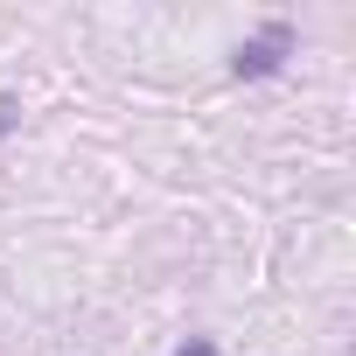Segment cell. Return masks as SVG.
Segmentation results:
<instances>
[{
	"label": "cell",
	"mask_w": 356,
	"mask_h": 356,
	"mask_svg": "<svg viewBox=\"0 0 356 356\" xmlns=\"http://www.w3.org/2000/svg\"><path fill=\"white\" fill-rule=\"evenodd\" d=\"M286 56H293V22H266L252 42H238V56H231V77H273Z\"/></svg>",
	"instance_id": "6da1fadb"
},
{
	"label": "cell",
	"mask_w": 356,
	"mask_h": 356,
	"mask_svg": "<svg viewBox=\"0 0 356 356\" xmlns=\"http://www.w3.org/2000/svg\"><path fill=\"white\" fill-rule=\"evenodd\" d=\"M15 112H22L15 98H0V133H8V126H15Z\"/></svg>",
	"instance_id": "3957f363"
},
{
	"label": "cell",
	"mask_w": 356,
	"mask_h": 356,
	"mask_svg": "<svg viewBox=\"0 0 356 356\" xmlns=\"http://www.w3.org/2000/svg\"><path fill=\"white\" fill-rule=\"evenodd\" d=\"M175 356H217V342H210V335H189V342L175 349Z\"/></svg>",
	"instance_id": "7a4b0ae2"
}]
</instances>
